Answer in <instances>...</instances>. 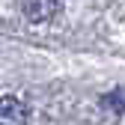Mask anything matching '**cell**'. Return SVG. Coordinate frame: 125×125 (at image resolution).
<instances>
[{"label": "cell", "instance_id": "6da1fadb", "mask_svg": "<svg viewBox=\"0 0 125 125\" xmlns=\"http://www.w3.org/2000/svg\"><path fill=\"white\" fill-rule=\"evenodd\" d=\"M57 9H60V0H24V15L33 24H42V21L54 18Z\"/></svg>", "mask_w": 125, "mask_h": 125}, {"label": "cell", "instance_id": "3957f363", "mask_svg": "<svg viewBox=\"0 0 125 125\" xmlns=\"http://www.w3.org/2000/svg\"><path fill=\"white\" fill-rule=\"evenodd\" d=\"M101 104H107V107H110V110L122 113V110H125V92H122V89L110 92V95H104V98H101Z\"/></svg>", "mask_w": 125, "mask_h": 125}, {"label": "cell", "instance_id": "7a4b0ae2", "mask_svg": "<svg viewBox=\"0 0 125 125\" xmlns=\"http://www.w3.org/2000/svg\"><path fill=\"white\" fill-rule=\"evenodd\" d=\"M21 122H27V107L15 95L0 98V125H21Z\"/></svg>", "mask_w": 125, "mask_h": 125}]
</instances>
